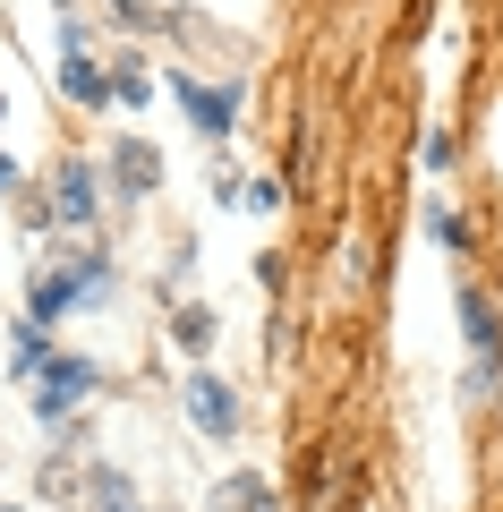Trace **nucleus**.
I'll list each match as a JSON object with an SVG mask.
<instances>
[{
    "label": "nucleus",
    "mask_w": 503,
    "mask_h": 512,
    "mask_svg": "<svg viewBox=\"0 0 503 512\" xmlns=\"http://www.w3.org/2000/svg\"><path fill=\"white\" fill-rule=\"evenodd\" d=\"M94 299H111V265H103V256H77L69 274H35V291H26V325H60L69 308H94Z\"/></svg>",
    "instance_id": "nucleus-1"
},
{
    "label": "nucleus",
    "mask_w": 503,
    "mask_h": 512,
    "mask_svg": "<svg viewBox=\"0 0 503 512\" xmlns=\"http://www.w3.org/2000/svg\"><path fill=\"white\" fill-rule=\"evenodd\" d=\"M94 359H69V350H43V367H35V419H69L77 402L94 393Z\"/></svg>",
    "instance_id": "nucleus-2"
},
{
    "label": "nucleus",
    "mask_w": 503,
    "mask_h": 512,
    "mask_svg": "<svg viewBox=\"0 0 503 512\" xmlns=\"http://www.w3.org/2000/svg\"><path fill=\"white\" fill-rule=\"evenodd\" d=\"M452 308H461V333H469V350H478L469 393H495V384H503V325H495V299H486V291H461Z\"/></svg>",
    "instance_id": "nucleus-3"
},
{
    "label": "nucleus",
    "mask_w": 503,
    "mask_h": 512,
    "mask_svg": "<svg viewBox=\"0 0 503 512\" xmlns=\"http://www.w3.org/2000/svg\"><path fill=\"white\" fill-rule=\"evenodd\" d=\"M171 103L197 120V137H231V120H239V94L231 86H197V77H171Z\"/></svg>",
    "instance_id": "nucleus-4"
},
{
    "label": "nucleus",
    "mask_w": 503,
    "mask_h": 512,
    "mask_svg": "<svg viewBox=\"0 0 503 512\" xmlns=\"http://www.w3.org/2000/svg\"><path fill=\"white\" fill-rule=\"evenodd\" d=\"M180 393H188V419H197L205 436H239V402H231V384H222V376H205V367H197Z\"/></svg>",
    "instance_id": "nucleus-5"
},
{
    "label": "nucleus",
    "mask_w": 503,
    "mask_h": 512,
    "mask_svg": "<svg viewBox=\"0 0 503 512\" xmlns=\"http://www.w3.org/2000/svg\"><path fill=\"white\" fill-rule=\"evenodd\" d=\"M154 180H162V154L145 146V137H120V146H111V188H120V197H154Z\"/></svg>",
    "instance_id": "nucleus-6"
},
{
    "label": "nucleus",
    "mask_w": 503,
    "mask_h": 512,
    "mask_svg": "<svg viewBox=\"0 0 503 512\" xmlns=\"http://www.w3.org/2000/svg\"><path fill=\"white\" fill-rule=\"evenodd\" d=\"M214 512H282V495H273V478H256V470H231L214 487Z\"/></svg>",
    "instance_id": "nucleus-7"
},
{
    "label": "nucleus",
    "mask_w": 503,
    "mask_h": 512,
    "mask_svg": "<svg viewBox=\"0 0 503 512\" xmlns=\"http://www.w3.org/2000/svg\"><path fill=\"white\" fill-rule=\"evenodd\" d=\"M60 94H69V103H111V77L94 69V52H60Z\"/></svg>",
    "instance_id": "nucleus-8"
},
{
    "label": "nucleus",
    "mask_w": 503,
    "mask_h": 512,
    "mask_svg": "<svg viewBox=\"0 0 503 512\" xmlns=\"http://www.w3.org/2000/svg\"><path fill=\"white\" fill-rule=\"evenodd\" d=\"M52 214H60V222H94V171H86V163H69V171H60Z\"/></svg>",
    "instance_id": "nucleus-9"
},
{
    "label": "nucleus",
    "mask_w": 503,
    "mask_h": 512,
    "mask_svg": "<svg viewBox=\"0 0 503 512\" xmlns=\"http://www.w3.org/2000/svg\"><path fill=\"white\" fill-rule=\"evenodd\" d=\"M94 512H145V504H137V487L120 470H94Z\"/></svg>",
    "instance_id": "nucleus-10"
},
{
    "label": "nucleus",
    "mask_w": 503,
    "mask_h": 512,
    "mask_svg": "<svg viewBox=\"0 0 503 512\" xmlns=\"http://www.w3.org/2000/svg\"><path fill=\"white\" fill-rule=\"evenodd\" d=\"M222 205H248V214H273V205H282V188H273V180H231V188H222Z\"/></svg>",
    "instance_id": "nucleus-11"
},
{
    "label": "nucleus",
    "mask_w": 503,
    "mask_h": 512,
    "mask_svg": "<svg viewBox=\"0 0 503 512\" xmlns=\"http://www.w3.org/2000/svg\"><path fill=\"white\" fill-rule=\"evenodd\" d=\"M180 342L188 350H214V308H180Z\"/></svg>",
    "instance_id": "nucleus-12"
},
{
    "label": "nucleus",
    "mask_w": 503,
    "mask_h": 512,
    "mask_svg": "<svg viewBox=\"0 0 503 512\" xmlns=\"http://www.w3.org/2000/svg\"><path fill=\"white\" fill-rule=\"evenodd\" d=\"M427 231H435V239H444V248H452V256H461V248H469V222H461V214H444V205H435V214H427Z\"/></svg>",
    "instance_id": "nucleus-13"
},
{
    "label": "nucleus",
    "mask_w": 503,
    "mask_h": 512,
    "mask_svg": "<svg viewBox=\"0 0 503 512\" xmlns=\"http://www.w3.org/2000/svg\"><path fill=\"white\" fill-rule=\"evenodd\" d=\"M111 86H120V103H145V94H154V86H145V69H137V60H120V77H111Z\"/></svg>",
    "instance_id": "nucleus-14"
},
{
    "label": "nucleus",
    "mask_w": 503,
    "mask_h": 512,
    "mask_svg": "<svg viewBox=\"0 0 503 512\" xmlns=\"http://www.w3.org/2000/svg\"><path fill=\"white\" fill-rule=\"evenodd\" d=\"M9 180H18V171H9V163H0V197H9Z\"/></svg>",
    "instance_id": "nucleus-15"
}]
</instances>
